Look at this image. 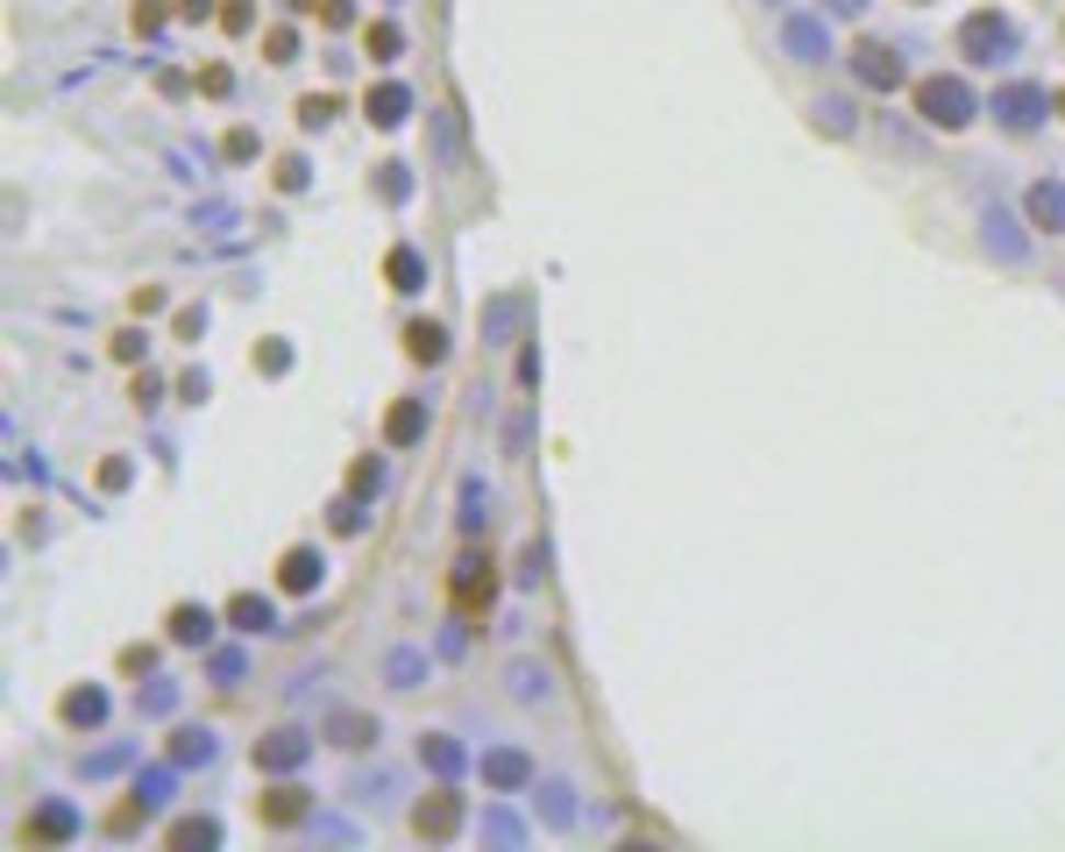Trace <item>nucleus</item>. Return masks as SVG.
Returning a JSON list of instances; mask_svg holds the SVG:
<instances>
[{
    "mask_svg": "<svg viewBox=\"0 0 1065 852\" xmlns=\"http://www.w3.org/2000/svg\"><path fill=\"white\" fill-rule=\"evenodd\" d=\"M298 760H306V739H298V731H270V739L257 746L263 774H284V768H298Z\"/></svg>",
    "mask_w": 1065,
    "mask_h": 852,
    "instance_id": "6",
    "label": "nucleus"
},
{
    "mask_svg": "<svg viewBox=\"0 0 1065 852\" xmlns=\"http://www.w3.org/2000/svg\"><path fill=\"white\" fill-rule=\"evenodd\" d=\"M228 157H235V163L257 157V136H249V128H235V136H228Z\"/></svg>",
    "mask_w": 1065,
    "mask_h": 852,
    "instance_id": "26",
    "label": "nucleus"
},
{
    "mask_svg": "<svg viewBox=\"0 0 1065 852\" xmlns=\"http://www.w3.org/2000/svg\"><path fill=\"white\" fill-rule=\"evenodd\" d=\"M490 597H498V576H490V555H462V568H455V604L469 611H484Z\"/></svg>",
    "mask_w": 1065,
    "mask_h": 852,
    "instance_id": "2",
    "label": "nucleus"
},
{
    "mask_svg": "<svg viewBox=\"0 0 1065 852\" xmlns=\"http://www.w3.org/2000/svg\"><path fill=\"white\" fill-rule=\"evenodd\" d=\"M263 50H270V65H292L298 36H292V29H270V43H263Z\"/></svg>",
    "mask_w": 1065,
    "mask_h": 852,
    "instance_id": "21",
    "label": "nucleus"
},
{
    "mask_svg": "<svg viewBox=\"0 0 1065 852\" xmlns=\"http://www.w3.org/2000/svg\"><path fill=\"white\" fill-rule=\"evenodd\" d=\"M419 433H427V406H419V398L392 406V420H384V441H392V447H412Z\"/></svg>",
    "mask_w": 1065,
    "mask_h": 852,
    "instance_id": "7",
    "label": "nucleus"
},
{
    "mask_svg": "<svg viewBox=\"0 0 1065 852\" xmlns=\"http://www.w3.org/2000/svg\"><path fill=\"white\" fill-rule=\"evenodd\" d=\"M100 717H107V696L100 690H71L65 696V725H100Z\"/></svg>",
    "mask_w": 1065,
    "mask_h": 852,
    "instance_id": "13",
    "label": "nucleus"
},
{
    "mask_svg": "<svg viewBox=\"0 0 1065 852\" xmlns=\"http://www.w3.org/2000/svg\"><path fill=\"white\" fill-rule=\"evenodd\" d=\"M1030 220H1038V228H1065V192H1052V185H1038L1030 192Z\"/></svg>",
    "mask_w": 1065,
    "mask_h": 852,
    "instance_id": "14",
    "label": "nucleus"
},
{
    "mask_svg": "<svg viewBox=\"0 0 1065 852\" xmlns=\"http://www.w3.org/2000/svg\"><path fill=\"white\" fill-rule=\"evenodd\" d=\"M405 355H412V363H441V355H447V334L433 320H412V327H405Z\"/></svg>",
    "mask_w": 1065,
    "mask_h": 852,
    "instance_id": "9",
    "label": "nucleus"
},
{
    "mask_svg": "<svg viewBox=\"0 0 1065 852\" xmlns=\"http://www.w3.org/2000/svg\"><path fill=\"white\" fill-rule=\"evenodd\" d=\"M257 810H263V825H298V817H306L313 810V796H306V788H292V782H277V788H270V796L257 803Z\"/></svg>",
    "mask_w": 1065,
    "mask_h": 852,
    "instance_id": "5",
    "label": "nucleus"
},
{
    "mask_svg": "<svg viewBox=\"0 0 1065 852\" xmlns=\"http://www.w3.org/2000/svg\"><path fill=\"white\" fill-rule=\"evenodd\" d=\"M277 582H284V590H313V582H320V555H313V547H292V555H284L277 561Z\"/></svg>",
    "mask_w": 1065,
    "mask_h": 852,
    "instance_id": "8",
    "label": "nucleus"
},
{
    "mask_svg": "<svg viewBox=\"0 0 1065 852\" xmlns=\"http://www.w3.org/2000/svg\"><path fill=\"white\" fill-rule=\"evenodd\" d=\"M363 107H370V122H377V128H398L405 122V86H377Z\"/></svg>",
    "mask_w": 1065,
    "mask_h": 852,
    "instance_id": "12",
    "label": "nucleus"
},
{
    "mask_svg": "<svg viewBox=\"0 0 1065 852\" xmlns=\"http://www.w3.org/2000/svg\"><path fill=\"white\" fill-rule=\"evenodd\" d=\"M206 633H214V611H206V604H178L171 611V639H178V647H200Z\"/></svg>",
    "mask_w": 1065,
    "mask_h": 852,
    "instance_id": "10",
    "label": "nucleus"
},
{
    "mask_svg": "<svg viewBox=\"0 0 1065 852\" xmlns=\"http://www.w3.org/2000/svg\"><path fill=\"white\" fill-rule=\"evenodd\" d=\"M370 57H377V65H384V57H398V29H392V22L370 29Z\"/></svg>",
    "mask_w": 1065,
    "mask_h": 852,
    "instance_id": "20",
    "label": "nucleus"
},
{
    "mask_svg": "<svg viewBox=\"0 0 1065 852\" xmlns=\"http://www.w3.org/2000/svg\"><path fill=\"white\" fill-rule=\"evenodd\" d=\"M384 277H392V292H419V284H427V263H419L412 249H392V257H384Z\"/></svg>",
    "mask_w": 1065,
    "mask_h": 852,
    "instance_id": "11",
    "label": "nucleus"
},
{
    "mask_svg": "<svg viewBox=\"0 0 1065 852\" xmlns=\"http://www.w3.org/2000/svg\"><path fill=\"white\" fill-rule=\"evenodd\" d=\"M363 739H377L370 717H335V746H363Z\"/></svg>",
    "mask_w": 1065,
    "mask_h": 852,
    "instance_id": "18",
    "label": "nucleus"
},
{
    "mask_svg": "<svg viewBox=\"0 0 1065 852\" xmlns=\"http://www.w3.org/2000/svg\"><path fill=\"white\" fill-rule=\"evenodd\" d=\"M1052 107H1058V114H1065V93H1058V100H1052Z\"/></svg>",
    "mask_w": 1065,
    "mask_h": 852,
    "instance_id": "27",
    "label": "nucleus"
},
{
    "mask_svg": "<svg viewBox=\"0 0 1065 852\" xmlns=\"http://www.w3.org/2000/svg\"><path fill=\"white\" fill-rule=\"evenodd\" d=\"M917 114L931 128H966L973 122V100H966V86H959V79H924L917 86Z\"/></svg>",
    "mask_w": 1065,
    "mask_h": 852,
    "instance_id": "1",
    "label": "nucleus"
},
{
    "mask_svg": "<svg viewBox=\"0 0 1065 852\" xmlns=\"http://www.w3.org/2000/svg\"><path fill=\"white\" fill-rule=\"evenodd\" d=\"M228 618L242 625V633H263V625H270V604H263V597H235V604H228Z\"/></svg>",
    "mask_w": 1065,
    "mask_h": 852,
    "instance_id": "16",
    "label": "nucleus"
},
{
    "mask_svg": "<svg viewBox=\"0 0 1065 852\" xmlns=\"http://www.w3.org/2000/svg\"><path fill=\"white\" fill-rule=\"evenodd\" d=\"M200 93H214V100L228 93V65H206V71H200Z\"/></svg>",
    "mask_w": 1065,
    "mask_h": 852,
    "instance_id": "24",
    "label": "nucleus"
},
{
    "mask_svg": "<svg viewBox=\"0 0 1065 852\" xmlns=\"http://www.w3.org/2000/svg\"><path fill=\"white\" fill-rule=\"evenodd\" d=\"M519 774H526V760H512V753L490 760V782H519Z\"/></svg>",
    "mask_w": 1065,
    "mask_h": 852,
    "instance_id": "22",
    "label": "nucleus"
},
{
    "mask_svg": "<svg viewBox=\"0 0 1065 852\" xmlns=\"http://www.w3.org/2000/svg\"><path fill=\"white\" fill-rule=\"evenodd\" d=\"M455 825H462V796H455V788H433V796L412 810L419 839H455Z\"/></svg>",
    "mask_w": 1065,
    "mask_h": 852,
    "instance_id": "3",
    "label": "nucleus"
},
{
    "mask_svg": "<svg viewBox=\"0 0 1065 852\" xmlns=\"http://www.w3.org/2000/svg\"><path fill=\"white\" fill-rule=\"evenodd\" d=\"M220 29H235V36H242V29H249V0H228V8H220Z\"/></svg>",
    "mask_w": 1065,
    "mask_h": 852,
    "instance_id": "23",
    "label": "nucleus"
},
{
    "mask_svg": "<svg viewBox=\"0 0 1065 852\" xmlns=\"http://www.w3.org/2000/svg\"><path fill=\"white\" fill-rule=\"evenodd\" d=\"M959 43H966V50H987V43H995V50H1001V43H1009V29H1001L995 14H973V22H966V36H959Z\"/></svg>",
    "mask_w": 1065,
    "mask_h": 852,
    "instance_id": "15",
    "label": "nucleus"
},
{
    "mask_svg": "<svg viewBox=\"0 0 1065 852\" xmlns=\"http://www.w3.org/2000/svg\"><path fill=\"white\" fill-rule=\"evenodd\" d=\"M349 490H377V462H355V469H349Z\"/></svg>",
    "mask_w": 1065,
    "mask_h": 852,
    "instance_id": "25",
    "label": "nucleus"
},
{
    "mask_svg": "<svg viewBox=\"0 0 1065 852\" xmlns=\"http://www.w3.org/2000/svg\"><path fill=\"white\" fill-rule=\"evenodd\" d=\"M327 114H335V93H306V100H298V122H306V128H320Z\"/></svg>",
    "mask_w": 1065,
    "mask_h": 852,
    "instance_id": "19",
    "label": "nucleus"
},
{
    "mask_svg": "<svg viewBox=\"0 0 1065 852\" xmlns=\"http://www.w3.org/2000/svg\"><path fill=\"white\" fill-rule=\"evenodd\" d=\"M220 825H206V817H185V825H171V845H214Z\"/></svg>",
    "mask_w": 1065,
    "mask_h": 852,
    "instance_id": "17",
    "label": "nucleus"
},
{
    "mask_svg": "<svg viewBox=\"0 0 1065 852\" xmlns=\"http://www.w3.org/2000/svg\"><path fill=\"white\" fill-rule=\"evenodd\" d=\"M852 65H860V79L881 86V93H895V86H903V65H895L888 43H860V50H852Z\"/></svg>",
    "mask_w": 1065,
    "mask_h": 852,
    "instance_id": "4",
    "label": "nucleus"
}]
</instances>
